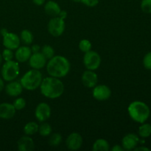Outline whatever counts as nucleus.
Wrapping results in <instances>:
<instances>
[{"label": "nucleus", "instance_id": "1", "mask_svg": "<svg viewBox=\"0 0 151 151\" xmlns=\"http://www.w3.org/2000/svg\"><path fill=\"white\" fill-rule=\"evenodd\" d=\"M40 89L41 94L47 98L56 99L63 94L64 84L59 78L47 77L42 80Z\"/></svg>", "mask_w": 151, "mask_h": 151}, {"label": "nucleus", "instance_id": "2", "mask_svg": "<svg viewBox=\"0 0 151 151\" xmlns=\"http://www.w3.org/2000/svg\"><path fill=\"white\" fill-rule=\"evenodd\" d=\"M47 71L50 76L63 78L70 71V63L64 56L54 55L47 63Z\"/></svg>", "mask_w": 151, "mask_h": 151}, {"label": "nucleus", "instance_id": "3", "mask_svg": "<svg viewBox=\"0 0 151 151\" xmlns=\"http://www.w3.org/2000/svg\"><path fill=\"white\" fill-rule=\"evenodd\" d=\"M128 112L134 122L144 123L150 116V111L146 103L142 101H134L128 106Z\"/></svg>", "mask_w": 151, "mask_h": 151}, {"label": "nucleus", "instance_id": "4", "mask_svg": "<svg viewBox=\"0 0 151 151\" xmlns=\"http://www.w3.org/2000/svg\"><path fill=\"white\" fill-rule=\"evenodd\" d=\"M42 73L38 69H32L27 72L21 78L20 83L24 88L32 91L39 88L42 82Z\"/></svg>", "mask_w": 151, "mask_h": 151}, {"label": "nucleus", "instance_id": "5", "mask_svg": "<svg viewBox=\"0 0 151 151\" xmlns=\"http://www.w3.org/2000/svg\"><path fill=\"white\" fill-rule=\"evenodd\" d=\"M20 72L19 63L11 60L9 61H5L1 68V76L4 81L10 82L16 79Z\"/></svg>", "mask_w": 151, "mask_h": 151}, {"label": "nucleus", "instance_id": "6", "mask_svg": "<svg viewBox=\"0 0 151 151\" xmlns=\"http://www.w3.org/2000/svg\"><path fill=\"white\" fill-rule=\"evenodd\" d=\"M83 63L87 69L94 71L100 67L101 64V58L97 52L90 50L84 55Z\"/></svg>", "mask_w": 151, "mask_h": 151}, {"label": "nucleus", "instance_id": "7", "mask_svg": "<svg viewBox=\"0 0 151 151\" xmlns=\"http://www.w3.org/2000/svg\"><path fill=\"white\" fill-rule=\"evenodd\" d=\"M65 30V22L59 16L53 17L48 23V31L50 35L54 37H59Z\"/></svg>", "mask_w": 151, "mask_h": 151}, {"label": "nucleus", "instance_id": "8", "mask_svg": "<svg viewBox=\"0 0 151 151\" xmlns=\"http://www.w3.org/2000/svg\"><path fill=\"white\" fill-rule=\"evenodd\" d=\"M92 95L97 100L105 101L111 97V90L106 85H96L93 88Z\"/></svg>", "mask_w": 151, "mask_h": 151}, {"label": "nucleus", "instance_id": "9", "mask_svg": "<svg viewBox=\"0 0 151 151\" xmlns=\"http://www.w3.org/2000/svg\"><path fill=\"white\" fill-rule=\"evenodd\" d=\"M3 37V45L5 48L10 49L11 50H15L20 46L21 40L20 38L16 34L13 32H9L2 35Z\"/></svg>", "mask_w": 151, "mask_h": 151}, {"label": "nucleus", "instance_id": "10", "mask_svg": "<svg viewBox=\"0 0 151 151\" xmlns=\"http://www.w3.org/2000/svg\"><path fill=\"white\" fill-rule=\"evenodd\" d=\"M51 108L47 103H41L37 106L35 111V116L39 122H45L51 116Z\"/></svg>", "mask_w": 151, "mask_h": 151}, {"label": "nucleus", "instance_id": "11", "mask_svg": "<svg viewBox=\"0 0 151 151\" xmlns=\"http://www.w3.org/2000/svg\"><path fill=\"white\" fill-rule=\"evenodd\" d=\"M66 145L68 149L71 150H78L83 145V137L78 133H72L68 136L66 140Z\"/></svg>", "mask_w": 151, "mask_h": 151}, {"label": "nucleus", "instance_id": "12", "mask_svg": "<svg viewBox=\"0 0 151 151\" xmlns=\"http://www.w3.org/2000/svg\"><path fill=\"white\" fill-rule=\"evenodd\" d=\"M47 59L43 55L42 53L39 52L32 53L31 55L30 58L29 59V66L32 69L40 70L47 65Z\"/></svg>", "mask_w": 151, "mask_h": 151}, {"label": "nucleus", "instance_id": "13", "mask_svg": "<svg viewBox=\"0 0 151 151\" xmlns=\"http://www.w3.org/2000/svg\"><path fill=\"white\" fill-rule=\"evenodd\" d=\"M139 142V138L137 134H128L122 139V146L125 150H132L138 146Z\"/></svg>", "mask_w": 151, "mask_h": 151}, {"label": "nucleus", "instance_id": "14", "mask_svg": "<svg viewBox=\"0 0 151 151\" xmlns=\"http://www.w3.org/2000/svg\"><path fill=\"white\" fill-rule=\"evenodd\" d=\"M82 83L87 88H94L98 82V77L97 74L92 70H88L87 69L86 71L83 72L82 75Z\"/></svg>", "mask_w": 151, "mask_h": 151}, {"label": "nucleus", "instance_id": "15", "mask_svg": "<svg viewBox=\"0 0 151 151\" xmlns=\"http://www.w3.org/2000/svg\"><path fill=\"white\" fill-rule=\"evenodd\" d=\"M16 50L15 58L17 61L20 62V63H24V62L28 61L31 55L32 54L31 48L28 46H22V47L19 46Z\"/></svg>", "mask_w": 151, "mask_h": 151}, {"label": "nucleus", "instance_id": "16", "mask_svg": "<svg viewBox=\"0 0 151 151\" xmlns=\"http://www.w3.org/2000/svg\"><path fill=\"white\" fill-rule=\"evenodd\" d=\"M16 110L13 104L9 103H3L0 104V118L9 119L13 118L16 114Z\"/></svg>", "mask_w": 151, "mask_h": 151}, {"label": "nucleus", "instance_id": "17", "mask_svg": "<svg viewBox=\"0 0 151 151\" xmlns=\"http://www.w3.org/2000/svg\"><path fill=\"white\" fill-rule=\"evenodd\" d=\"M18 149L19 151H32L35 149V143L29 136L21 137L18 141Z\"/></svg>", "mask_w": 151, "mask_h": 151}, {"label": "nucleus", "instance_id": "18", "mask_svg": "<svg viewBox=\"0 0 151 151\" xmlns=\"http://www.w3.org/2000/svg\"><path fill=\"white\" fill-rule=\"evenodd\" d=\"M23 86L20 82L10 81L5 86V91L7 95L10 97H17L20 95L23 91Z\"/></svg>", "mask_w": 151, "mask_h": 151}, {"label": "nucleus", "instance_id": "19", "mask_svg": "<svg viewBox=\"0 0 151 151\" xmlns=\"http://www.w3.org/2000/svg\"><path fill=\"white\" fill-rule=\"evenodd\" d=\"M44 10L47 15L52 17L58 16L59 13L60 12V5L55 1H48L44 4Z\"/></svg>", "mask_w": 151, "mask_h": 151}, {"label": "nucleus", "instance_id": "20", "mask_svg": "<svg viewBox=\"0 0 151 151\" xmlns=\"http://www.w3.org/2000/svg\"><path fill=\"white\" fill-rule=\"evenodd\" d=\"M110 149L109 142L104 139H98L93 144L92 150L94 151H108Z\"/></svg>", "mask_w": 151, "mask_h": 151}, {"label": "nucleus", "instance_id": "21", "mask_svg": "<svg viewBox=\"0 0 151 151\" xmlns=\"http://www.w3.org/2000/svg\"><path fill=\"white\" fill-rule=\"evenodd\" d=\"M39 125L35 122H29L24 127V132L27 136H32L38 132Z\"/></svg>", "mask_w": 151, "mask_h": 151}, {"label": "nucleus", "instance_id": "22", "mask_svg": "<svg viewBox=\"0 0 151 151\" xmlns=\"http://www.w3.org/2000/svg\"><path fill=\"white\" fill-rule=\"evenodd\" d=\"M34 39L33 35L32 32L28 29H24L21 32L20 40L25 45H29L32 43Z\"/></svg>", "mask_w": 151, "mask_h": 151}, {"label": "nucleus", "instance_id": "23", "mask_svg": "<svg viewBox=\"0 0 151 151\" xmlns=\"http://www.w3.org/2000/svg\"><path fill=\"white\" fill-rule=\"evenodd\" d=\"M138 134L142 138H147L151 135V125L148 123H142L139 128Z\"/></svg>", "mask_w": 151, "mask_h": 151}, {"label": "nucleus", "instance_id": "24", "mask_svg": "<svg viewBox=\"0 0 151 151\" xmlns=\"http://www.w3.org/2000/svg\"><path fill=\"white\" fill-rule=\"evenodd\" d=\"M52 126L47 122H43V123H41L39 125V128H38V133L42 137L50 136L52 134Z\"/></svg>", "mask_w": 151, "mask_h": 151}, {"label": "nucleus", "instance_id": "25", "mask_svg": "<svg viewBox=\"0 0 151 151\" xmlns=\"http://www.w3.org/2000/svg\"><path fill=\"white\" fill-rule=\"evenodd\" d=\"M41 53L43 54V55L47 59V60H50V58L53 57L55 55V50L51 46L48 45V44H46L44 47L41 48Z\"/></svg>", "mask_w": 151, "mask_h": 151}, {"label": "nucleus", "instance_id": "26", "mask_svg": "<svg viewBox=\"0 0 151 151\" xmlns=\"http://www.w3.org/2000/svg\"><path fill=\"white\" fill-rule=\"evenodd\" d=\"M62 142V136L58 133H55L50 136L49 144L52 147H58Z\"/></svg>", "mask_w": 151, "mask_h": 151}, {"label": "nucleus", "instance_id": "27", "mask_svg": "<svg viewBox=\"0 0 151 151\" xmlns=\"http://www.w3.org/2000/svg\"><path fill=\"white\" fill-rule=\"evenodd\" d=\"M79 49L83 52H87L91 50V43L87 39L81 40L79 43Z\"/></svg>", "mask_w": 151, "mask_h": 151}, {"label": "nucleus", "instance_id": "28", "mask_svg": "<svg viewBox=\"0 0 151 151\" xmlns=\"http://www.w3.org/2000/svg\"><path fill=\"white\" fill-rule=\"evenodd\" d=\"M13 105L16 111L22 110V109H24L25 106H26V100L24 98H22V97H19V98L16 99V100H14Z\"/></svg>", "mask_w": 151, "mask_h": 151}, {"label": "nucleus", "instance_id": "29", "mask_svg": "<svg viewBox=\"0 0 151 151\" xmlns=\"http://www.w3.org/2000/svg\"><path fill=\"white\" fill-rule=\"evenodd\" d=\"M141 9L144 13H151V0H142Z\"/></svg>", "mask_w": 151, "mask_h": 151}, {"label": "nucleus", "instance_id": "30", "mask_svg": "<svg viewBox=\"0 0 151 151\" xmlns=\"http://www.w3.org/2000/svg\"><path fill=\"white\" fill-rule=\"evenodd\" d=\"M1 56H2L3 60H4L5 61H9V60H13L14 55H13V51L11 50L6 48L5 50H3Z\"/></svg>", "mask_w": 151, "mask_h": 151}, {"label": "nucleus", "instance_id": "31", "mask_svg": "<svg viewBox=\"0 0 151 151\" xmlns=\"http://www.w3.org/2000/svg\"><path fill=\"white\" fill-rule=\"evenodd\" d=\"M143 65L145 69L151 70V52H149L145 55L143 58Z\"/></svg>", "mask_w": 151, "mask_h": 151}, {"label": "nucleus", "instance_id": "32", "mask_svg": "<svg viewBox=\"0 0 151 151\" xmlns=\"http://www.w3.org/2000/svg\"><path fill=\"white\" fill-rule=\"evenodd\" d=\"M81 2L87 7H93L99 4V0H81Z\"/></svg>", "mask_w": 151, "mask_h": 151}, {"label": "nucleus", "instance_id": "33", "mask_svg": "<svg viewBox=\"0 0 151 151\" xmlns=\"http://www.w3.org/2000/svg\"><path fill=\"white\" fill-rule=\"evenodd\" d=\"M31 50H32V53H36L39 52L40 50H41V47L38 45V44H34L31 47Z\"/></svg>", "mask_w": 151, "mask_h": 151}, {"label": "nucleus", "instance_id": "34", "mask_svg": "<svg viewBox=\"0 0 151 151\" xmlns=\"http://www.w3.org/2000/svg\"><path fill=\"white\" fill-rule=\"evenodd\" d=\"M67 16H68L67 12H66V10H60V12L59 13L58 16H59V17L61 18L62 19H63V20H64V19L67 17Z\"/></svg>", "mask_w": 151, "mask_h": 151}, {"label": "nucleus", "instance_id": "35", "mask_svg": "<svg viewBox=\"0 0 151 151\" xmlns=\"http://www.w3.org/2000/svg\"><path fill=\"white\" fill-rule=\"evenodd\" d=\"M111 150L112 151H123L125 150H124V148L122 147V146L119 145H114L113 147H112Z\"/></svg>", "mask_w": 151, "mask_h": 151}, {"label": "nucleus", "instance_id": "36", "mask_svg": "<svg viewBox=\"0 0 151 151\" xmlns=\"http://www.w3.org/2000/svg\"><path fill=\"white\" fill-rule=\"evenodd\" d=\"M32 2L35 4V5L38 6H41L43 4H45L46 0H32Z\"/></svg>", "mask_w": 151, "mask_h": 151}, {"label": "nucleus", "instance_id": "37", "mask_svg": "<svg viewBox=\"0 0 151 151\" xmlns=\"http://www.w3.org/2000/svg\"><path fill=\"white\" fill-rule=\"evenodd\" d=\"M134 150H136V151H138V150H145V151H149L150 150V149L149 148H147V147H142H142H135V148H134Z\"/></svg>", "mask_w": 151, "mask_h": 151}, {"label": "nucleus", "instance_id": "38", "mask_svg": "<svg viewBox=\"0 0 151 151\" xmlns=\"http://www.w3.org/2000/svg\"><path fill=\"white\" fill-rule=\"evenodd\" d=\"M4 81H3V80L0 78V92L4 89Z\"/></svg>", "mask_w": 151, "mask_h": 151}, {"label": "nucleus", "instance_id": "39", "mask_svg": "<svg viewBox=\"0 0 151 151\" xmlns=\"http://www.w3.org/2000/svg\"><path fill=\"white\" fill-rule=\"evenodd\" d=\"M8 32V31H7V29H1V35H4V34L5 33H7V32Z\"/></svg>", "mask_w": 151, "mask_h": 151}, {"label": "nucleus", "instance_id": "40", "mask_svg": "<svg viewBox=\"0 0 151 151\" xmlns=\"http://www.w3.org/2000/svg\"><path fill=\"white\" fill-rule=\"evenodd\" d=\"M2 60H3V58H2V56H1V54H0V66H1V62H2Z\"/></svg>", "mask_w": 151, "mask_h": 151}, {"label": "nucleus", "instance_id": "41", "mask_svg": "<svg viewBox=\"0 0 151 151\" xmlns=\"http://www.w3.org/2000/svg\"><path fill=\"white\" fill-rule=\"evenodd\" d=\"M73 1H75V2H81V0H73Z\"/></svg>", "mask_w": 151, "mask_h": 151}]
</instances>
